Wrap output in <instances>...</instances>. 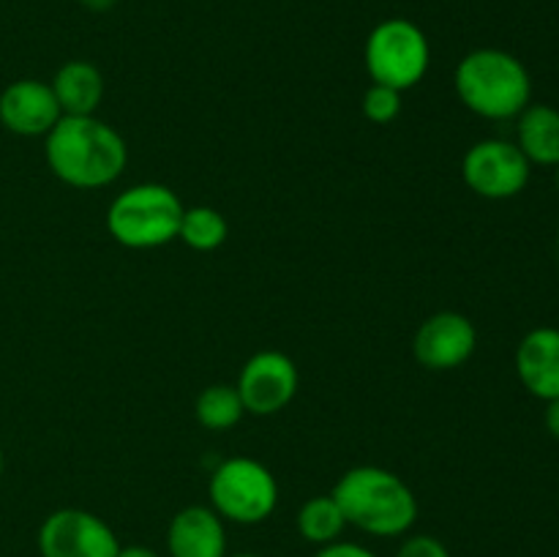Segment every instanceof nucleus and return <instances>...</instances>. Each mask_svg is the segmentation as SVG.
Returning <instances> with one entry per match:
<instances>
[{"mask_svg":"<svg viewBox=\"0 0 559 557\" xmlns=\"http://www.w3.org/2000/svg\"><path fill=\"white\" fill-rule=\"evenodd\" d=\"M44 156L58 180L71 189L112 186L129 164V147L118 129L96 115H63L44 137Z\"/></svg>","mask_w":559,"mask_h":557,"instance_id":"nucleus-1","label":"nucleus"},{"mask_svg":"<svg viewBox=\"0 0 559 557\" xmlns=\"http://www.w3.org/2000/svg\"><path fill=\"white\" fill-rule=\"evenodd\" d=\"M229 224L216 208L211 205H194L186 208L183 218H180L178 240H183L189 249L194 251H216L218 246L227 240Z\"/></svg>","mask_w":559,"mask_h":557,"instance_id":"nucleus-18","label":"nucleus"},{"mask_svg":"<svg viewBox=\"0 0 559 557\" xmlns=\"http://www.w3.org/2000/svg\"><path fill=\"white\" fill-rule=\"evenodd\" d=\"M169 557H227L224 519L211 506H186L167 528Z\"/></svg>","mask_w":559,"mask_h":557,"instance_id":"nucleus-12","label":"nucleus"},{"mask_svg":"<svg viewBox=\"0 0 559 557\" xmlns=\"http://www.w3.org/2000/svg\"><path fill=\"white\" fill-rule=\"evenodd\" d=\"M533 164L524 158L516 142L480 140L464 153L462 178L469 191L484 200H511L530 183Z\"/></svg>","mask_w":559,"mask_h":557,"instance_id":"nucleus-7","label":"nucleus"},{"mask_svg":"<svg viewBox=\"0 0 559 557\" xmlns=\"http://www.w3.org/2000/svg\"><path fill=\"white\" fill-rule=\"evenodd\" d=\"M314 557H377L369 546L355 544V541H333V544L320 546Z\"/></svg>","mask_w":559,"mask_h":557,"instance_id":"nucleus-21","label":"nucleus"},{"mask_svg":"<svg viewBox=\"0 0 559 557\" xmlns=\"http://www.w3.org/2000/svg\"><path fill=\"white\" fill-rule=\"evenodd\" d=\"M211 508L235 524H260L276 511V475L262 462L249 457H233L218 464L207 484Z\"/></svg>","mask_w":559,"mask_h":557,"instance_id":"nucleus-6","label":"nucleus"},{"mask_svg":"<svg viewBox=\"0 0 559 557\" xmlns=\"http://www.w3.org/2000/svg\"><path fill=\"white\" fill-rule=\"evenodd\" d=\"M459 98L486 120L519 118L533 104V76L516 55L480 47L464 55L453 76Z\"/></svg>","mask_w":559,"mask_h":557,"instance_id":"nucleus-3","label":"nucleus"},{"mask_svg":"<svg viewBox=\"0 0 559 557\" xmlns=\"http://www.w3.org/2000/svg\"><path fill=\"white\" fill-rule=\"evenodd\" d=\"M295 524H298V533L314 546H328L333 541H342L344 528H349L333 495L309 497L300 506Z\"/></svg>","mask_w":559,"mask_h":557,"instance_id":"nucleus-16","label":"nucleus"},{"mask_svg":"<svg viewBox=\"0 0 559 557\" xmlns=\"http://www.w3.org/2000/svg\"><path fill=\"white\" fill-rule=\"evenodd\" d=\"M186 205L169 186L136 183L120 191L107 211V229L126 249H158L178 240Z\"/></svg>","mask_w":559,"mask_h":557,"instance_id":"nucleus-4","label":"nucleus"},{"mask_svg":"<svg viewBox=\"0 0 559 557\" xmlns=\"http://www.w3.org/2000/svg\"><path fill=\"white\" fill-rule=\"evenodd\" d=\"M298 386L300 375L295 360L278 349H262L246 360L235 388H238L246 413L267 418V415L282 413L293 402Z\"/></svg>","mask_w":559,"mask_h":557,"instance_id":"nucleus-9","label":"nucleus"},{"mask_svg":"<svg viewBox=\"0 0 559 557\" xmlns=\"http://www.w3.org/2000/svg\"><path fill=\"white\" fill-rule=\"evenodd\" d=\"M516 145L530 164L557 167L559 164V109L551 104H530L519 115Z\"/></svg>","mask_w":559,"mask_h":557,"instance_id":"nucleus-15","label":"nucleus"},{"mask_svg":"<svg viewBox=\"0 0 559 557\" xmlns=\"http://www.w3.org/2000/svg\"><path fill=\"white\" fill-rule=\"evenodd\" d=\"M557 191H559V164H557Z\"/></svg>","mask_w":559,"mask_h":557,"instance_id":"nucleus-27","label":"nucleus"},{"mask_svg":"<svg viewBox=\"0 0 559 557\" xmlns=\"http://www.w3.org/2000/svg\"><path fill=\"white\" fill-rule=\"evenodd\" d=\"M544 420H546V429H549V435L555 437V440H559V396L546 402Z\"/></svg>","mask_w":559,"mask_h":557,"instance_id":"nucleus-22","label":"nucleus"},{"mask_svg":"<svg viewBox=\"0 0 559 557\" xmlns=\"http://www.w3.org/2000/svg\"><path fill=\"white\" fill-rule=\"evenodd\" d=\"M478 347V331L462 311H437L415 333V358L429 371H451L467 364Z\"/></svg>","mask_w":559,"mask_h":557,"instance_id":"nucleus-10","label":"nucleus"},{"mask_svg":"<svg viewBox=\"0 0 559 557\" xmlns=\"http://www.w3.org/2000/svg\"><path fill=\"white\" fill-rule=\"evenodd\" d=\"M331 495L347 524L374 538H399L418 522V497L407 481L377 464L347 470Z\"/></svg>","mask_w":559,"mask_h":557,"instance_id":"nucleus-2","label":"nucleus"},{"mask_svg":"<svg viewBox=\"0 0 559 557\" xmlns=\"http://www.w3.org/2000/svg\"><path fill=\"white\" fill-rule=\"evenodd\" d=\"M118 557H162L156 549L151 546H142V544H129V546H120Z\"/></svg>","mask_w":559,"mask_h":557,"instance_id":"nucleus-23","label":"nucleus"},{"mask_svg":"<svg viewBox=\"0 0 559 557\" xmlns=\"http://www.w3.org/2000/svg\"><path fill=\"white\" fill-rule=\"evenodd\" d=\"M80 3L85 5L87 11H98V14H102V11L112 9V5L118 3V0H80Z\"/></svg>","mask_w":559,"mask_h":557,"instance_id":"nucleus-24","label":"nucleus"},{"mask_svg":"<svg viewBox=\"0 0 559 557\" xmlns=\"http://www.w3.org/2000/svg\"><path fill=\"white\" fill-rule=\"evenodd\" d=\"M227 557H262V555H257V552H235V555H227Z\"/></svg>","mask_w":559,"mask_h":557,"instance_id":"nucleus-25","label":"nucleus"},{"mask_svg":"<svg viewBox=\"0 0 559 557\" xmlns=\"http://www.w3.org/2000/svg\"><path fill=\"white\" fill-rule=\"evenodd\" d=\"M63 118L52 85L38 80H16L0 93V123L20 137H47Z\"/></svg>","mask_w":559,"mask_h":557,"instance_id":"nucleus-11","label":"nucleus"},{"mask_svg":"<svg viewBox=\"0 0 559 557\" xmlns=\"http://www.w3.org/2000/svg\"><path fill=\"white\" fill-rule=\"evenodd\" d=\"M366 71L377 85L409 91L426 76L431 66V47L426 33L404 16L382 20L366 38Z\"/></svg>","mask_w":559,"mask_h":557,"instance_id":"nucleus-5","label":"nucleus"},{"mask_svg":"<svg viewBox=\"0 0 559 557\" xmlns=\"http://www.w3.org/2000/svg\"><path fill=\"white\" fill-rule=\"evenodd\" d=\"M360 109H364V115L371 120V123L377 126L393 123V120L399 118V112H402V91L371 82L369 91L364 93Z\"/></svg>","mask_w":559,"mask_h":557,"instance_id":"nucleus-19","label":"nucleus"},{"mask_svg":"<svg viewBox=\"0 0 559 557\" xmlns=\"http://www.w3.org/2000/svg\"><path fill=\"white\" fill-rule=\"evenodd\" d=\"M194 415L205 429L227 431L240 424V418L246 415V407L240 402L238 388L227 386V382H216V386H207L197 396Z\"/></svg>","mask_w":559,"mask_h":557,"instance_id":"nucleus-17","label":"nucleus"},{"mask_svg":"<svg viewBox=\"0 0 559 557\" xmlns=\"http://www.w3.org/2000/svg\"><path fill=\"white\" fill-rule=\"evenodd\" d=\"M516 375L533 396H559V328H533L516 347Z\"/></svg>","mask_w":559,"mask_h":557,"instance_id":"nucleus-13","label":"nucleus"},{"mask_svg":"<svg viewBox=\"0 0 559 557\" xmlns=\"http://www.w3.org/2000/svg\"><path fill=\"white\" fill-rule=\"evenodd\" d=\"M52 93L63 115H96L104 102V74L91 60H69L52 76Z\"/></svg>","mask_w":559,"mask_h":557,"instance_id":"nucleus-14","label":"nucleus"},{"mask_svg":"<svg viewBox=\"0 0 559 557\" xmlns=\"http://www.w3.org/2000/svg\"><path fill=\"white\" fill-rule=\"evenodd\" d=\"M0 478H3V448H0Z\"/></svg>","mask_w":559,"mask_h":557,"instance_id":"nucleus-26","label":"nucleus"},{"mask_svg":"<svg viewBox=\"0 0 559 557\" xmlns=\"http://www.w3.org/2000/svg\"><path fill=\"white\" fill-rule=\"evenodd\" d=\"M41 557H118L115 530L85 508H58L38 528Z\"/></svg>","mask_w":559,"mask_h":557,"instance_id":"nucleus-8","label":"nucleus"},{"mask_svg":"<svg viewBox=\"0 0 559 557\" xmlns=\"http://www.w3.org/2000/svg\"><path fill=\"white\" fill-rule=\"evenodd\" d=\"M396 557H451L448 546L435 535H409L402 546H399Z\"/></svg>","mask_w":559,"mask_h":557,"instance_id":"nucleus-20","label":"nucleus"}]
</instances>
